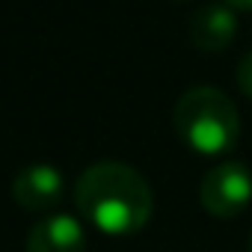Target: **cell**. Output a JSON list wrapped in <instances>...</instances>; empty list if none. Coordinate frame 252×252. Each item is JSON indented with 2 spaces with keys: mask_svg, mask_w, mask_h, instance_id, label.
Listing matches in <instances>:
<instances>
[{
  "mask_svg": "<svg viewBox=\"0 0 252 252\" xmlns=\"http://www.w3.org/2000/svg\"><path fill=\"white\" fill-rule=\"evenodd\" d=\"M27 252H86L83 225L68 214H54L30 231Z\"/></svg>",
  "mask_w": 252,
  "mask_h": 252,
  "instance_id": "8992f818",
  "label": "cell"
},
{
  "mask_svg": "<svg viewBox=\"0 0 252 252\" xmlns=\"http://www.w3.org/2000/svg\"><path fill=\"white\" fill-rule=\"evenodd\" d=\"M181 143L202 158L231 155L240 140V113L234 101L214 86L187 89L172 113Z\"/></svg>",
  "mask_w": 252,
  "mask_h": 252,
  "instance_id": "7a4b0ae2",
  "label": "cell"
},
{
  "mask_svg": "<svg viewBox=\"0 0 252 252\" xmlns=\"http://www.w3.org/2000/svg\"><path fill=\"white\" fill-rule=\"evenodd\" d=\"M199 202L211 217L231 220L252 202V172L240 160H222L205 172L199 184Z\"/></svg>",
  "mask_w": 252,
  "mask_h": 252,
  "instance_id": "3957f363",
  "label": "cell"
},
{
  "mask_svg": "<svg viewBox=\"0 0 252 252\" xmlns=\"http://www.w3.org/2000/svg\"><path fill=\"white\" fill-rule=\"evenodd\" d=\"M249 252H252V237H249Z\"/></svg>",
  "mask_w": 252,
  "mask_h": 252,
  "instance_id": "9c48e42d",
  "label": "cell"
},
{
  "mask_svg": "<svg viewBox=\"0 0 252 252\" xmlns=\"http://www.w3.org/2000/svg\"><path fill=\"white\" fill-rule=\"evenodd\" d=\"M237 36V15L225 3H208L190 18V42L199 51H225Z\"/></svg>",
  "mask_w": 252,
  "mask_h": 252,
  "instance_id": "5b68a950",
  "label": "cell"
},
{
  "mask_svg": "<svg viewBox=\"0 0 252 252\" xmlns=\"http://www.w3.org/2000/svg\"><path fill=\"white\" fill-rule=\"evenodd\" d=\"M77 211L104 234H134L140 231L155 208L149 181L128 163L104 160L89 166L74 187Z\"/></svg>",
  "mask_w": 252,
  "mask_h": 252,
  "instance_id": "6da1fadb",
  "label": "cell"
},
{
  "mask_svg": "<svg viewBox=\"0 0 252 252\" xmlns=\"http://www.w3.org/2000/svg\"><path fill=\"white\" fill-rule=\"evenodd\" d=\"M237 86L252 98V51L240 60V65H237Z\"/></svg>",
  "mask_w": 252,
  "mask_h": 252,
  "instance_id": "52a82bcc",
  "label": "cell"
},
{
  "mask_svg": "<svg viewBox=\"0 0 252 252\" xmlns=\"http://www.w3.org/2000/svg\"><path fill=\"white\" fill-rule=\"evenodd\" d=\"M63 193H65L63 172L51 163H33L21 169L18 178L12 181V196L27 211H51L60 205Z\"/></svg>",
  "mask_w": 252,
  "mask_h": 252,
  "instance_id": "277c9868",
  "label": "cell"
},
{
  "mask_svg": "<svg viewBox=\"0 0 252 252\" xmlns=\"http://www.w3.org/2000/svg\"><path fill=\"white\" fill-rule=\"evenodd\" d=\"M222 3L234 12H252V0H222Z\"/></svg>",
  "mask_w": 252,
  "mask_h": 252,
  "instance_id": "ba28073f",
  "label": "cell"
}]
</instances>
